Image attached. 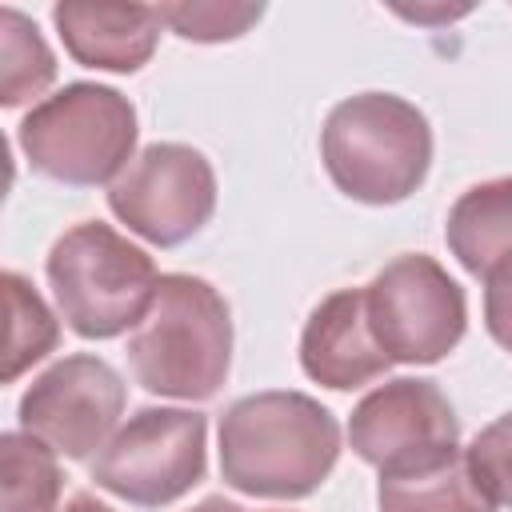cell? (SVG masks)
Wrapping results in <instances>:
<instances>
[{
    "mask_svg": "<svg viewBox=\"0 0 512 512\" xmlns=\"http://www.w3.org/2000/svg\"><path fill=\"white\" fill-rule=\"evenodd\" d=\"M108 208L156 248H180L216 212V172L200 148L156 140L112 184Z\"/></svg>",
    "mask_w": 512,
    "mask_h": 512,
    "instance_id": "obj_8",
    "label": "cell"
},
{
    "mask_svg": "<svg viewBox=\"0 0 512 512\" xmlns=\"http://www.w3.org/2000/svg\"><path fill=\"white\" fill-rule=\"evenodd\" d=\"M52 80H56V56L40 36V28L16 8H0V104L16 108L40 96Z\"/></svg>",
    "mask_w": 512,
    "mask_h": 512,
    "instance_id": "obj_15",
    "label": "cell"
},
{
    "mask_svg": "<svg viewBox=\"0 0 512 512\" xmlns=\"http://www.w3.org/2000/svg\"><path fill=\"white\" fill-rule=\"evenodd\" d=\"M56 512H116V508H108L104 500H96V496H88V492H76V496H68Z\"/></svg>",
    "mask_w": 512,
    "mask_h": 512,
    "instance_id": "obj_21",
    "label": "cell"
},
{
    "mask_svg": "<svg viewBox=\"0 0 512 512\" xmlns=\"http://www.w3.org/2000/svg\"><path fill=\"white\" fill-rule=\"evenodd\" d=\"M136 132V108L124 92L76 80L28 108L16 144L32 172L68 188H96L136 160Z\"/></svg>",
    "mask_w": 512,
    "mask_h": 512,
    "instance_id": "obj_4",
    "label": "cell"
},
{
    "mask_svg": "<svg viewBox=\"0 0 512 512\" xmlns=\"http://www.w3.org/2000/svg\"><path fill=\"white\" fill-rule=\"evenodd\" d=\"M160 24L172 28L180 40H196V44H224L244 36L260 16L264 4H220V0H192V4H156Z\"/></svg>",
    "mask_w": 512,
    "mask_h": 512,
    "instance_id": "obj_18",
    "label": "cell"
},
{
    "mask_svg": "<svg viewBox=\"0 0 512 512\" xmlns=\"http://www.w3.org/2000/svg\"><path fill=\"white\" fill-rule=\"evenodd\" d=\"M376 508L380 512H496V504L476 488L464 452L416 472L380 476Z\"/></svg>",
    "mask_w": 512,
    "mask_h": 512,
    "instance_id": "obj_14",
    "label": "cell"
},
{
    "mask_svg": "<svg viewBox=\"0 0 512 512\" xmlns=\"http://www.w3.org/2000/svg\"><path fill=\"white\" fill-rule=\"evenodd\" d=\"M484 328L504 352H512V272L484 284Z\"/></svg>",
    "mask_w": 512,
    "mask_h": 512,
    "instance_id": "obj_20",
    "label": "cell"
},
{
    "mask_svg": "<svg viewBox=\"0 0 512 512\" xmlns=\"http://www.w3.org/2000/svg\"><path fill=\"white\" fill-rule=\"evenodd\" d=\"M336 460L340 424L308 392H252L220 416V476L244 496L304 500L332 476Z\"/></svg>",
    "mask_w": 512,
    "mask_h": 512,
    "instance_id": "obj_1",
    "label": "cell"
},
{
    "mask_svg": "<svg viewBox=\"0 0 512 512\" xmlns=\"http://www.w3.org/2000/svg\"><path fill=\"white\" fill-rule=\"evenodd\" d=\"M348 444L380 476L416 472L460 452V420L436 380L400 376L352 408Z\"/></svg>",
    "mask_w": 512,
    "mask_h": 512,
    "instance_id": "obj_9",
    "label": "cell"
},
{
    "mask_svg": "<svg viewBox=\"0 0 512 512\" xmlns=\"http://www.w3.org/2000/svg\"><path fill=\"white\" fill-rule=\"evenodd\" d=\"M4 304H8V348H4V384L44 360L60 340V320L44 304V296L20 276L4 272Z\"/></svg>",
    "mask_w": 512,
    "mask_h": 512,
    "instance_id": "obj_17",
    "label": "cell"
},
{
    "mask_svg": "<svg viewBox=\"0 0 512 512\" xmlns=\"http://www.w3.org/2000/svg\"><path fill=\"white\" fill-rule=\"evenodd\" d=\"M44 272L60 320L84 340H112L136 328L160 284L152 256L100 220H80L56 236Z\"/></svg>",
    "mask_w": 512,
    "mask_h": 512,
    "instance_id": "obj_5",
    "label": "cell"
},
{
    "mask_svg": "<svg viewBox=\"0 0 512 512\" xmlns=\"http://www.w3.org/2000/svg\"><path fill=\"white\" fill-rule=\"evenodd\" d=\"M388 352L380 348L372 320H368V300L364 288H340L324 296L312 316L304 320L300 332V368L308 380L352 392L372 384L376 376L388 372Z\"/></svg>",
    "mask_w": 512,
    "mask_h": 512,
    "instance_id": "obj_11",
    "label": "cell"
},
{
    "mask_svg": "<svg viewBox=\"0 0 512 512\" xmlns=\"http://www.w3.org/2000/svg\"><path fill=\"white\" fill-rule=\"evenodd\" d=\"M124 400L128 388L108 360L72 352L28 384L16 416L20 432L44 440L56 456L88 460L116 436Z\"/></svg>",
    "mask_w": 512,
    "mask_h": 512,
    "instance_id": "obj_10",
    "label": "cell"
},
{
    "mask_svg": "<svg viewBox=\"0 0 512 512\" xmlns=\"http://www.w3.org/2000/svg\"><path fill=\"white\" fill-rule=\"evenodd\" d=\"M0 464H4V512H56L64 476L56 452L44 440L28 432H4Z\"/></svg>",
    "mask_w": 512,
    "mask_h": 512,
    "instance_id": "obj_16",
    "label": "cell"
},
{
    "mask_svg": "<svg viewBox=\"0 0 512 512\" xmlns=\"http://www.w3.org/2000/svg\"><path fill=\"white\" fill-rule=\"evenodd\" d=\"M128 364L144 392L168 400H208L232 368L228 300L200 276L168 272L152 308L128 336Z\"/></svg>",
    "mask_w": 512,
    "mask_h": 512,
    "instance_id": "obj_2",
    "label": "cell"
},
{
    "mask_svg": "<svg viewBox=\"0 0 512 512\" xmlns=\"http://www.w3.org/2000/svg\"><path fill=\"white\" fill-rule=\"evenodd\" d=\"M368 320L392 364H436L468 328L464 288L424 252L388 260L364 288Z\"/></svg>",
    "mask_w": 512,
    "mask_h": 512,
    "instance_id": "obj_7",
    "label": "cell"
},
{
    "mask_svg": "<svg viewBox=\"0 0 512 512\" xmlns=\"http://www.w3.org/2000/svg\"><path fill=\"white\" fill-rule=\"evenodd\" d=\"M320 160L348 200L372 208L400 204L432 168V124L396 92H360L328 112Z\"/></svg>",
    "mask_w": 512,
    "mask_h": 512,
    "instance_id": "obj_3",
    "label": "cell"
},
{
    "mask_svg": "<svg viewBox=\"0 0 512 512\" xmlns=\"http://www.w3.org/2000/svg\"><path fill=\"white\" fill-rule=\"evenodd\" d=\"M448 252L484 284L512 272V176L472 184L448 212Z\"/></svg>",
    "mask_w": 512,
    "mask_h": 512,
    "instance_id": "obj_13",
    "label": "cell"
},
{
    "mask_svg": "<svg viewBox=\"0 0 512 512\" xmlns=\"http://www.w3.org/2000/svg\"><path fill=\"white\" fill-rule=\"evenodd\" d=\"M464 460H468L476 488L496 508H512V412L484 424L476 440L464 448Z\"/></svg>",
    "mask_w": 512,
    "mask_h": 512,
    "instance_id": "obj_19",
    "label": "cell"
},
{
    "mask_svg": "<svg viewBox=\"0 0 512 512\" xmlns=\"http://www.w3.org/2000/svg\"><path fill=\"white\" fill-rule=\"evenodd\" d=\"M52 24L68 56L100 72H140L160 40L156 4H88L64 0L52 8Z\"/></svg>",
    "mask_w": 512,
    "mask_h": 512,
    "instance_id": "obj_12",
    "label": "cell"
},
{
    "mask_svg": "<svg viewBox=\"0 0 512 512\" xmlns=\"http://www.w3.org/2000/svg\"><path fill=\"white\" fill-rule=\"evenodd\" d=\"M188 512H248V508H240L236 500H224V496H208V500H200V504L188 508Z\"/></svg>",
    "mask_w": 512,
    "mask_h": 512,
    "instance_id": "obj_22",
    "label": "cell"
},
{
    "mask_svg": "<svg viewBox=\"0 0 512 512\" xmlns=\"http://www.w3.org/2000/svg\"><path fill=\"white\" fill-rule=\"evenodd\" d=\"M96 488L136 508H168L208 472V416L192 408H140L88 464Z\"/></svg>",
    "mask_w": 512,
    "mask_h": 512,
    "instance_id": "obj_6",
    "label": "cell"
}]
</instances>
